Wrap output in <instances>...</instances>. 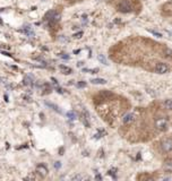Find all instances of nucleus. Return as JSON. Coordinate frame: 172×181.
<instances>
[{
  "label": "nucleus",
  "mask_w": 172,
  "mask_h": 181,
  "mask_svg": "<svg viewBox=\"0 0 172 181\" xmlns=\"http://www.w3.org/2000/svg\"><path fill=\"white\" fill-rule=\"evenodd\" d=\"M118 10L121 13H130L132 10V6H131L130 1L128 0H122L118 5Z\"/></svg>",
  "instance_id": "1"
},
{
  "label": "nucleus",
  "mask_w": 172,
  "mask_h": 181,
  "mask_svg": "<svg viewBox=\"0 0 172 181\" xmlns=\"http://www.w3.org/2000/svg\"><path fill=\"white\" fill-rule=\"evenodd\" d=\"M168 124H169V121H168L167 118H160V119H157L155 121V127L159 130H162V131L167 130Z\"/></svg>",
  "instance_id": "2"
},
{
  "label": "nucleus",
  "mask_w": 172,
  "mask_h": 181,
  "mask_svg": "<svg viewBox=\"0 0 172 181\" xmlns=\"http://www.w3.org/2000/svg\"><path fill=\"white\" fill-rule=\"evenodd\" d=\"M168 70H169V67H168L167 63H164V62H159V63H156V66H155V71L157 74L163 75V74L168 72Z\"/></svg>",
  "instance_id": "3"
},
{
  "label": "nucleus",
  "mask_w": 172,
  "mask_h": 181,
  "mask_svg": "<svg viewBox=\"0 0 172 181\" xmlns=\"http://www.w3.org/2000/svg\"><path fill=\"white\" fill-rule=\"evenodd\" d=\"M161 148L164 150L165 153H168V152L172 150V140H170V139L164 140V141L161 144Z\"/></svg>",
  "instance_id": "4"
},
{
  "label": "nucleus",
  "mask_w": 172,
  "mask_h": 181,
  "mask_svg": "<svg viewBox=\"0 0 172 181\" xmlns=\"http://www.w3.org/2000/svg\"><path fill=\"white\" fill-rule=\"evenodd\" d=\"M36 171H37V173H39L40 176H42V177H45L48 174V169H47V166L44 165V164H40V165H37L36 166Z\"/></svg>",
  "instance_id": "5"
},
{
  "label": "nucleus",
  "mask_w": 172,
  "mask_h": 181,
  "mask_svg": "<svg viewBox=\"0 0 172 181\" xmlns=\"http://www.w3.org/2000/svg\"><path fill=\"white\" fill-rule=\"evenodd\" d=\"M135 120V115L132 113H127L123 115V118H122V122L123 124H130Z\"/></svg>",
  "instance_id": "6"
},
{
  "label": "nucleus",
  "mask_w": 172,
  "mask_h": 181,
  "mask_svg": "<svg viewBox=\"0 0 172 181\" xmlns=\"http://www.w3.org/2000/svg\"><path fill=\"white\" fill-rule=\"evenodd\" d=\"M163 170L165 172H172V159L167 160L164 162V165H163Z\"/></svg>",
  "instance_id": "7"
},
{
  "label": "nucleus",
  "mask_w": 172,
  "mask_h": 181,
  "mask_svg": "<svg viewBox=\"0 0 172 181\" xmlns=\"http://www.w3.org/2000/svg\"><path fill=\"white\" fill-rule=\"evenodd\" d=\"M56 15H57V13H56L54 10H50V11H48L47 14H45V16H44V19L50 23V22L53 19V17H54Z\"/></svg>",
  "instance_id": "8"
},
{
  "label": "nucleus",
  "mask_w": 172,
  "mask_h": 181,
  "mask_svg": "<svg viewBox=\"0 0 172 181\" xmlns=\"http://www.w3.org/2000/svg\"><path fill=\"white\" fill-rule=\"evenodd\" d=\"M22 33H24V34H26L27 36H34V32L32 31V28L30 26H25L23 30H21Z\"/></svg>",
  "instance_id": "9"
},
{
  "label": "nucleus",
  "mask_w": 172,
  "mask_h": 181,
  "mask_svg": "<svg viewBox=\"0 0 172 181\" xmlns=\"http://www.w3.org/2000/svg\"><path fill=\"white\" fill-rule=\"evenodd\" d=\"M59 69L61 70V72L62 74H65V75H69V74H71V68H69V67H67V66H63V65H60L59 66Z\"/></svg>",
  "instance_id": "10"
},
{
  "label": "nucleus",
  "mask_w": 172,
  "mask_h": 181,
  "mask_svg": "<svg viewBox=\"0 0 172 181\" xmlns=\"http://www.w3.org/2000/svg\"><path fill=\"white\" fill-rule=\"evenodd\" d=\"M23 84L25 85V86H33V79H32L31 76H25L24 79H23Z\"/></svg>",
  "instance_id": "11"
},
{
  "label": "nucleus",
  "mask_w": 172,
  "mask_h": 181,
  "mask_svg": "<svg viewBox=\"0 0 172 181\" xmlns=\"http://www.w3.org/2000/svg\"><path fill=\"white\" fill-rule=\"evenodd\" d=\"M91 83L92 84H97V85H104L106 83V80L103 79V78H94L91 80Z\"/></svg>",
  "instance_id": "12"
},
{
  "label": "nucleus",
  "mask_w": 172,
  "mask_h": 181,
  "mask_svg": "<svg viewBox=\"0 0 172 181\" xmlns=\"http://www.w3.org/2000/svg\"><path fill=\"white\" fill-rule=\"evenodd\" d=\"M67 117L69 120H75L76 118H77V114H76V112L75 111H69V112H67Z\"/></svg>",
  "instance_id": "13"
},
{
  "label": "nucleus",
  "mask_w": 172,
  "mask_h": 181,
  "mask_svg": "<svg viewBox=\"0 0 172 181\" xmlns=\"http://www.w3.org/2000/svg\"><path fill=\"white\" fill-rule=\"evenodd\" d=\"M164 106L168 110H172V98H168L164 101Z\"/></svg>",
  "instance_id": "14"
},
{
  "label": "nucleus",
  "mask_w": 172,
  "mask_h": 181,
  "mask_svg": "<svg viewBox=\"0 0 172 181\" xmlns=\"http://www.w3.org/2000/svg\"><path fill=\"white\" fill-rule=\"evenodd\" d=\"M45 105H47V106H49V108H51L52 110H54V111H57L58 113H60V112H61V111H60V109L58 108L57 105H54V104L50 103V102H45Z\"/></svg>",
  "instance_id": "15"
},
{
  "label": "nucleus",
  "mask_w": 172,
  "mask_h": 181,
  "mask_svg": "<svg viewBox=\"0 0 172 181\" xmlns=\"http://www.w3.org/2000/svg\"><path fill=\"white\" fill-rule=\"evenodd\" d=\"M97 59H99V61L101 62V63H103V65H108V60L105 59V57L103 56V54H99V56H97Z\"/></svg>",
  "instance_id": "16"
},
{
  "label": "nucleus",
  "mask_w": 172,
  "mask_h": 181,
  "mask_svg": "<svg viewBox=\"0 0 172 181\" xmlns=\"http://www.w3.org/2000/svg\"><path fill=\"white\" fill-rule=\"evenodd\" d=\"M147 31L150 32L151 34H153V35H154V36H156V37H162V34H161V33H159V32L154 31V30H150V28H148Z\"/></svg>",
  "instance_id": "17"
},
{
  "label": "nucleus",
  "mask_w": 172,
  "mask_h": 181,
  "mask_svg": "<svg viewBox=\"0 0 172 181\" xmlns=\"http://www.w3.org/2000/svg\"><path fill=\"white\" fill-rule=\"evenodd\" d=\"M97 68L96 69H83V71L84 72H91V74H95V72H97Z\"/></svg>",
  "instance_id": "18"
},
{
  "label": "nucleus",
  "mask_w": 172,
  "mask_h": 181,
  "mask_svg": "<svg viewBox=\"0 0 172 181\" xmlns=\"http://www.w3.org/2000/svg\"><path fill=\"white\" fill-rule=\"evenodd\" d=\"M85 86H86V83L85 82H78L77 83V87H79V88H83Z\"/></svg>",
  "instance_id": "19"
},
{
  "label": "nucleus",
  "mask_w": 172,
  "mask_h": 181,
  "mask_svg": "<svg viewBox=\"0 0 172 181\" xmlns=\"http://www.w3.org/2000/svg\"><path fill=\"white\" fill-rule=\"evenodd\" d=\"M82 36H83V32H78V33L74 34V37H75V39H80Z\"/></svg>",
  "instance_id": "20"
},
{
  "label": "nucleus",
  "mask_w": 172,
  "mask_h": 181,
  "mask_svg": "<svg viewBox=\"0 0 172 181\" xmlns=\"http://www.w3.org/2000/svg\"><path fill=\"white\" fill-rule=\"evenodd\" d=\"M1 54H5V56H7V57H13V56H11V53H9V52H6V51H2V50H1Z\"/></svg>",
  "instance_id": "21"
},
{
  "label": "nucleus",
  "mask_w": 172,
  "mask_h": 181,
  "mask_svg": "<svg viewBox=\"0 0 172 181\" xmlns=\"http://www.w3.org/2000/svg\"><path fill=\"white\" fill-rule=\"evenodd\" d=\"M54 168H56V169H60V168H61V163H60V162H56V163H54Z\"/></svg>",
  "instance_id": "22"
},
{
  "label": "nucleus",
  "mask_w": 172,
  "mask_h": 181,
  "mask_svg": "<svg viewBox=\"0 0 172 181\" xmlns=\"http://www.w3.org/2000/svg\"><path fill=\"white\" fill-rule=\"evenodd\" d=\"M60 57L63 58V59H69V56H67V54H61Z\"/></svg>",
  "instance_id": "23"
},
{
  "label": "nucleus",
  "mask_w": 172,
  "mask_h": 181,
  "mask_svg": "<svg viewBox=\"0 0 172 181\" xmlns=\"http://www.w3.org/2000/svg\"><path fill=\"white\" fill-rule=\"evenodd\" d=\"M79 179H82L80 176H77V177H75V178H73V180H79Z\"/></svg>",
  "instance_id": "24"
},
{
  "label": "nucleus",
  "mask_w": 172,
  "mask_h": 181,
  "mask_svg": "<svg viewBox=\"0 0 172 181\" xmlns=\"http://www.w3.org/2000/svg\"><path fill=\"white\" fill-rule=\"evenodd\" d=\"M83 65H84V62H83V61H79L78 63H77V66H78V67H82Z\"/></svg>",
  "instance_id": "25"
},
{
  "label": "nucleus",
  "mask_w": 172,
  "mask_h": 181,
  "mask_svg": "<svg viewBox=\"0 0 172 181\" xmlns=\"http://www.w3.org/2000/svg\"><path fill=\"white\" fill-rule=\"evenodd\" d=\"M4 98H5V101H6V102H8V101H9V100H8V95H7V94H5V96H4Z\"/></svg>",
  "instance_id": "26"
},
{
  "label": "nucleus",
  "mask_w": 172,
  "mask_h": 181,
  "mask_svg": "<svg viewBox=\"0 0 172 181\" xmlns=\"http://www.w3.org/2000/svg\"><path fill=\"white\" fill-rule=\"evenodd\" d=\"M6 148H7V150L9 148V143H6Z\"/></svg>",
  "instance_id": "27"
},
{
  "label": "nucleus",
  "mask_w": 172,
  "mask_h": 181,
  "mask_svg": "<svg viewBox=\"0 0 172 181\" xmlns=\"http://www.w3.org/2000/svg\"><path fill=\"white\" fill-rule=\"evenodd\" d=\"M95 179H99V180H100V179H101V176H96V177H95Z\"/></svg>",
  "instance_id": "28"
},
{
  "label": "nucleus",
  "mask_w": 172,
  "mask_h": 181,
  "mask_svg": "<svg viewBox=\"0 0 172 181\" xmlns=\"http://www.w3.org/2000/svg\"><path fill=\"white\" fill-rule=\"evenodd\" d=\"M0 24H1V25H2V21H1V19H0Z\"/></svg>",
  "instance_id": "29"
},
{
  "label": "nucleus",
  "mask_w": 172,
  "mask_h": 181,
  "mask_svg": "<svg viewBox=\"0 0 172 181\" xmlns=\"http://www.w3.org/2000/svg\"><path fill=\"white\" fill-rule=\"evenodd\" d=\"M2 10H4V9H1V8H0V11H2Z\"/></svg>",
  "instance_id": "30"
},
{
  "label": "nucleus",
  "mask_w": 172,
  "mask_h": 181,
  "mask_svg": "<svg viewBox=\"0 0 172 181\" xmlns=\"http://www.w3.org/2000/svg\"><path fill=\"white\" fill-rule=\"evenodd\" d=\"M0 52H1V50H0Z\"/></svg>",
  "instance_id": "31"
}]
</instances>
